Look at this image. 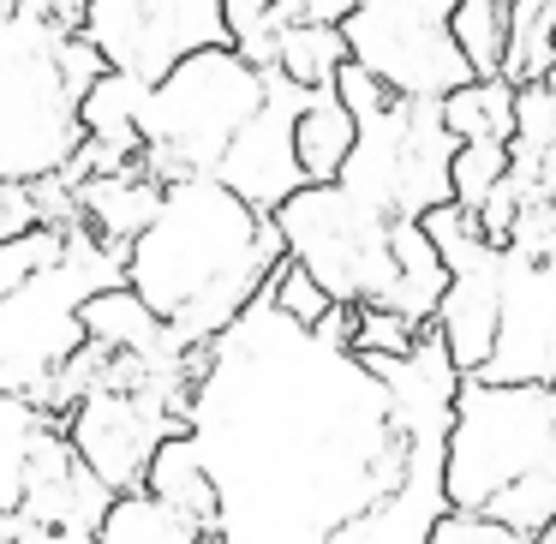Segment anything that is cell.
I'll use <instances>...</instances> for the list:
<instances>
[{
  "instance_id": "cell-30",
  "label": "cell",
  "mask_w": 556,
  "mask_h": 544,
  "mask_svg": "<svg viewBox=\"0 0 556 544\" xmlns=\"http://www.w3.org/2000/svg\"><path fill=\"white\" fill-rule=\"evenodd\" d=\"M532 544H556V520H551V527H544V532H539V539H532Z\"/></svg>"
},
{
  "instance_id": "cell-10",
  "label": "cell",
  "mask_w": 556,
  "mask_h": 544,
  "mask_svg": "<svg viewBox=\"0 0 556 544\" xmlns=\"http://www.w3.org/2000/svg\"><path fill=\"white\" fill-rule=\"evenodd\" d=\"M479 383L556 389V269L503 252V336Z\"/></svg>"
},
{
  "instance_id": "cell-29",
  "label": "cell",
  "mask_w": 556,
  "mask_h": 544,
  "mask_svg": "<svg viewBox=\"0 0 556 544\" xmlns=\"http://www.w3.org/2000/svg\"><path fill=\"white\" fill-rule=\"evenodd\" d=\"M30 228H42L30 186H13V192H0V240H18V233H30Z\"/></svg>"
},
{
  "instance_id": "cell-12",
  "label": "cell",
  "mask_w": 556,
  "mask_h": 544,
  "mask_svg": "<svg viewBox=\"0 0 556 544\" xmlns=\"http://www.w3.org/2000/svg\"><path fill=\"white\" fill-rule=\"evenodd\" d=\"M431 336L448 347L460 377H484V365L496 359V336H503V252L496 245L467 269H455Z\"/></svg>"
},
{
  "instance_id": "cell-3",
  "label": "cell",
  "mask_w": 556,
  "mask_h": 544,
  "mask_svg": "<svg viewBox=\"0 0 556 544\" xmlns=\"http://www.w3.org/2000/svg\"><path fill=\"white\" fill-rule=\"evenodd\" d=\"M448 508L496 515L539 539L556 520V389H496L467 377L443 460Z\"/></svg>"
},
{
  "instance_id": "cell-27",
  "label": "cell",
  "mask_w": 556,
  "mask_h": 544,
  "mask_svg": "<svg viewBox=\"0 0 556 544\" xmlns=\"http://www.w3.org/2000/svg\"><path fill=\"white\" fill-rule=\"evenodd\" d=\"M431 544H532L527 532L503 527L496 515H472V508H448L431 527Z\"/></svg>"
},
{
  "instance_id": "cell-1",
  "label": "cell",
  "mask_w": 556,
  "mask_h": 544,
  "mask_svg": "<svg viewBox=\"0 0 556 544\" xmlns=\"http://www.w3.org/2000/svg\"><path fill=\"white\" fill-rule=\"evenodd\" d=\"M192 437L222 491L216 544H336L419 455L389 383L288 324L269 293L210 347Z\"/></svg>"
},
{
  "instance_id": "cell-7",
  "label": "cell",
  "mask_w": 556,
  "mask_h": 544,
  "mask_svg": "<svg viewBox=\"0 0 556 544\" xmlns=\"http://www.w3.org/2000/svg\"><path fill=\"white\" fill-rule=\"evenodd\" d=\"M276 228L288 240V257L312 269L336 305H359V312L401 305L395 222L365 210L341 186H305L300 198L276 210Z\"/></svg>"
},
{
  "instance_id": "cell-19",
  "label": "cell",
  "mask_w": 556,
  "mask_h": 544,
  "mask_svg": "<svg viewBox=\"0 0 556 544\" xmlns=\"http://www.w3.org/2000/svg\"><path fill=\"white\" fill-rule=\"evenodd\" d=\"M551 73H556V0H515L503 78L515 90H527V85H544Z\"/></svg>"
},
{
  "instance_id": "cell-21",
  "label": "cell",
  "mask_w": 556,
  "mask_h": 544,
  "mask_svg": "<svg viewBox=\"0 0 556 544\" xmlns=\"http://www.w3.org/2000/svg\"><path fill=\"white\" fill-rule=\"evenodd\" d=\"M348 66V37L324 25H293L281 42V78L300 90H336V73Z\"/></svg>"
},
{
  "instance_id": "cell-5",
  "label": "cell",
  "mask_w": 556,
  "mask_h": 544,
  "mask_svg": "<svg viewBox=\"0 0 556 544\" xmlns=\"http://www.w3.org/2000/svg\"><path fill=\"white\" fill-rule=\"evenodd\" d=\"M269 102V73L245 66L233 49H204L168 73L144 97V156L138 168L168 192L180 180H216L228 150L240 144V132L264 114Z\"/></svg>"
},
{
  "instance_id": "cell-2",
  "label": "cell",
  "mask_w": 556,
  "mask_h": 544,
  "mask_svg": "<svg viewBox=\"0 0 556 544\" xmlns=\"http://www.w3.org/2000/svg\"><path fill=\"white\" fill-rule=\"evenodd\" d=\"M288 264L276 216L233 198L222 180H180L162 198V216L126 252V288L186 341L216 347L269 293Z\"/></svg>"
},
{
  "instance_id": "cell-23",
  "label": "cell",
  "mask_w": 556,
  "mask_h": 544,
  "mask_svg": "<svg viewBox=\"0 0 556 544\" xmlns=\"http://www.w3.org/2000/svg\"><path fill=\"white\" fill-rule=\"evenodd\" d=\"M508 174H515V150L508 144H460L455 162H448V192H455V204L467 216H479L508 186Z\"/></svg>"
},
{
  "instance_id": "cell-18",
  "label": "cell",
  "mask_w": 556,
  "mask_h": 544,
  "mask_svg": "<svg viewBox=\"0 0 556 544\" xmlns=\"http://www.w3.org/2000/svg\"><path fill=\"white\" fill-rule=\"evenodd\" d=\"M210 532L192 527L186 515H174L168 503H156L150 491L114 496V508L102 515L97 544H204Z\"/></svg>"
},
{
  "instance_id": "cell-31",
  "label": "cell",
  "mask_w": 556,
  "mask_h": 544,
  "mask_svg": "<svg viewBox=\"0 0 556 544\" xmlns=\"http://www.w3.org/2000/svg\"><path fill=\"white\" fill-rule=\"evenodd\" d=\"M544 85H551V97H556V73H551V78H544Z\"/></svg>"
},
{
  "instance_id": "cell-24",
  "label": "cell",
  "mask_w": 556,
  "mask_h": 544,
  "mask_svg": "<svg viewBox=\"0 0 556 544\" xmlns=\"http://www.w3.org/2000/svg\"><path fill=\"white\" fill-rule=\"evenodd\" d=\"M66 252H73V233H61V228H30L18 240H0V300H13L25 281L54 269Z\"/></svg>"
},
{
  "instance_id": "cell-22",
  "label": "cell",
  "mask_w": 556,
  "mask_h": 544,
  "mask_svg": "<svg viewBox=\"0 0 556 544\" xmlns=\"http://www.w3.org/2000/svg\"><path fill=\"white\" fill-rule=\"evenodd\" d=\"M228 13V42L245 66L257 73H281V42H288V25H281L276 0H222Z\"/></svg>"
},
{
  "instance_id": "cell-17",
  "label": "cell",
  "mask_w": 556,
  "mask_h": 544,
  "mask_svg": "<svg viewBox=\"0 0 556 544\" xmlns=\"http://www.w3.org/2000/svg\"><path fill=\"white\" fill-rule=\"evenodd\" d=\"M49 431H61L54 413H42L25 395H0V515H18L25 508V472H30V460H37Z\"/></svg>"
},
{
  "instance_id": "cell-6",
  "label": "cell",
  "mask_w": 556,
  "mask_h": 544,
  "mask_svg": "<svg viewBox=\"0 0 556 544\" xmlns=\"http://www.w3.org/2000/svg\"><path fill=\"white\" fill-rule=\"evenodd\" d=\"M109 288H126V252L102 245L90 228H73V252L61 264L0 300V395L37 401L90 347L85 305Z\"/></svg>"
},
{
  "instance_id": "cell-20",
  "label": "cell",
  "mask_w": 556,
  "mask_h": 544,
  "mask_svg": "<svg viewBox=\"0 0 556 544\" xmlns=\"http://www.w3.org/2000/svg\"><path fill=\"white\" fill-rule=\"evenodd\" d=\"M508 13L515 0H455V18H448V37L467 54L472 78H503L508 66Z\"/></svg>"
},
{
  "instance_id": "cell-15",
  "label": "cell",
  "mask_w": 556,
  "mask_h": 544,
  "mask_svg": "<svg viewBox=\"0 0 556 544\" xmlns=\"http://www.w3.org/2000/svg\"><path fill=\"white\" fill-rule=\"evenodd\" d=\"M144 97H150V90L132 85V78H121V73H109L85 97V132H90V144H97L114 168H132V162L144 156V126H138Z\"/></svg>"
},
{
  "instance_id": "cell-28",
  "label": "cell",
  "mask_w": 556,
  "mask_h": 544,
  "mask_svg": "<svg viewBox=\"0 0 556 544\" xmlns=\"http://www.w3.org/2000/svg\"><path fill=\"white\" fill-rule=\"evenodd\" d=\"M336 97H341V109L353 114L359 126H371V121H383L389 109H395V97H389V85H377L371 73H365L359 61H348L336 73Z\"/></svg>"
},
{
  "instance_id": "cell-26",
  "label": "cell",
  "mask_w": 556,
  "mask_h": 544,
  "mask_svg": "<svg viewBox=\"0 0 556 544\" xmlns=\"http://www.w3.org/2000/svg\"><path fill=\"white\" fill-rule=\"evenodd\" d=\"M431 336V329H419V324H407V317H395V312H365L359 317V359H407L419 341Z\"/></svg>"
},
{
  "instance_id": "cell-9",
  "label": "cell",
  "mask_w": 556,
  "mask_h": 544,
  "mask_svg": "<svg viewBox=\"0 0 556 544\" xmlns=\"http://www.w3.org/2000/svg\"><path fill=\"white\" fill-rule=\"evenodd\" d=\"M90 42L109 73L156 90L204 49H233L222 0H90Z\"/></svg>"
},
{
  "instance_id": "cell-11",
  "label": "cell",
  "mask_w": 556,
  "mask_h": 544,
  "mask_svg": "<svg viewBox=\"0 0 556 544\" xmlns=\"http://www.w3.org/2000/svg\"><path fill=\"white\" fill-rule=\"evenodd\" d=\"M305 102H312V90H300L281 73H269L264 114L240 132V144L228 150V162H222V174H216L233 198H245V204L264 210V216H276L288 198L305 192V168H300V150H293Z\"/></svg>"
},
{
  "instance_id": "cell-14",
  "label": "cell",
  "mask_w": 556,
  "mask_h": 544,
  "mask_svg": "<svg viewBox=\"0 0 556 544\" xmlns=\"http://www.w3.org/2000/svg\"><path fill=\"white\" fill-rule=\"evenodd\" d=\"M293 150H300L305 186H341V168L359 150V121L341 109L336 90H317L300 114V132H293Z\"/></svg>"
},
{
  "instance_id": "cell-4",
  "label": "cell",
  "mask_w": 556,
  "mask_h": 544,
  "mask_svg": "<svg viewBox=\"0 0 556 544\" xmlns=\"http://www.w3.org/2000/svg\"><path fill=\"white\" fill-rule=\"evenodd\" d=\"M61 49L49 0H0V192L61 180L90 144L85 97L66 85Z\"/></svg>"
},
{
  "instance_id": "cell-13",
  "label": "cell",
  "mask_w": 556,
  "mask_h": 544,
  "mask_svg": "<svg viewBox=\"0 0 556 544\" xmlns=\"http://www.w3.org/2000/svg\"><path fill=\"white\" fill-rule=\"evenodd\" d=\"M144 491L156 496V503H168L174 515H186L192 527H204L210 539H216V527H222V491H216V479H210L204 443H198L192 431H186V437H168V443L156 448Z\"/></svg>"
},
{
  "instance_id": "cell-16",
  "label": "cell",
  "mask_w": 556,
  "mask_h": 544,
  "mask_svg": "<svg viewBox=\"0 0 556 544\" xmlns=\"http://www.w3.org/2000/svg\"><path fill=\"white\" fill-rule=\"evenodd\" d=\"M443 126L455 144H515L520 132V90L508 78H472L443 102Z\"/></svg>"
},
{
  "instance_id": "cell-25",
  "label": "cell",
  "mask_w": 556,
  "mask_h": 544,
  "mask_svg": "<svg viewBox=\"0 0 556 544\" xmlns=\"http://www.w3.org/2000/svg\"><path fill=\"white\" fill-rule=\"evenodd\" d=\"M269 305H276L288 324H300V329H317L329 312H336L329 288H324V281H317L305 264H293V257L276 269V281H269Z\"/></svg>"
},
{
  "instance_id": "cell-8",
  "label": "cell",
  "mask_w": 556,
  "mask_h": 544,
  "mask_svg": "<svg viewBox=\"0 0 556 544\" xmlns=\"http://www.w3.org/2000/svg\"><path fill=\"white\" fill-rule=\"evenodd\" d=\"M455 0H353L348 25V61H359L389 97L401 102H448L472 85L467 54L448 37Z\"/></svg>"
}]
</instances>
